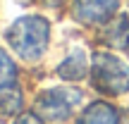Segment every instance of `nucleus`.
I'll list each match as a JSON object with an SVG mask.
<instances>
[{
	"mask_svg": "<svg viewBox=\"0 0 129 124\" xmlns=\"http://www.w3.org/2000/svg\"><path fill=\"white\" fill-rule=\"evenodd\" d=\"M7 43L22 60H38L48 48L50 26L43 17H24L17 19L7 29Z\"/></svg>",
	"mask_w": 129,
	"mask_h": 124,
	"instance_id": "obj_1",
	"label": "nucleus"
},
{
	"mask_svg": "<svg viewBox=\"0 0 129 124\" xmlns=\"http://www.w3.org/2000/svg\"><path fill=\"white\" fill-rule=\"evenodd\" d=\"M93 86L108 96H120L129 91V67L110 53H96L91 64Z\"/></svg>",
	"mask_w": 129,
	"mask_h": 124,
	"instance_id": "obj_2",
	"label": "nucleus"
},
{
	"mask_svg": "<svg viewBox=\"0 0 129 124\" xmlns=\"http://www.w3.org/2000/svg\"><path fill=\"white\" fill-rule=\"evenodd\" d=\"M81 103V91L77 88H50L41 93L36 100V112L48 122H62L74 112V107Z\"/></svg>",
	"mask_w": 129,
	"mask_h": 124,
	"instance_id": "obj_3",
	"label": "nucleus"
},
{
	"mask_svg": "<svg viewBox=\"0 0 129 124\" xmlns=\"http://www.w3.org/2000/svg\"><path fill=\"white\" fill-rule=\"evenodd\" d=\"M117 3L120 0H74V17L81 24H96V26H103L108 24V19L115 14Z\"/></svg>",
	"mask_w": 129,
	"mask_h": 124,
	"instance_id": "obj_4",
	"label": "nucleus"
},
{
	"mask_svg": "<svg viewBox=\"0 0 129 124\" xmlns=\"http://www.w3.org/2000/svg\"><path fill=\"white\" fill-rule=\"evenodd\" d=\"M120 117H117V110L110 105V103H91L86 110L81 112L77 124H117Z\"/></svg>",
	"mask_w": 129,
	"mask_h": 124,
	"instance_id": "obj_5",
	"label": "nucleus"
},
{
	"mask_svg": "<svg viewBox=\"0 0 129 124\" xmlns=\"http://www.w3.org/2000/svg\"><path fill=\"white\" fill-rule=\"evenodd\" d=\"M103 41L112 48H129V19L117 17L112 24H103Z\"/></svg>",
	"mask_w": 129,
	"mask_h": 124,
	"instance_id": "obj_6",
	"label": "nucleus"
},
{
	"mask_svg": "<svg viewBox=\"0 0 129 124\" xmlns=\"http://www.w3.org/2000/svg\"><path fill=\"white\" fill-rule=\"evenodd\" d=\"M60 76L67 79V81H81L84 76L88 74V60L81 50H74L67 55V60L60 64Z\"/></svg>",
	"mask_w": 129,
	"mask_h": 124,
	"instance_id": "obj_7",
	"label": "nucleus"
},
{
	"mask_svg": "<svg viewBox=\"0 0 129 124\" xmlns=\"http://www.w3.org/2000/svg\"><path fill=\"white\" fill-rule=\"evenodd\" d=\"M22 107V93L14 84L0 86V117H10Z\"/></svg>",
	"mask_w": 129,
	"mask_h": 124,
	"instance_id": "obj_8",
	"label": "nucleus"
},
{
	"mask_svg": "<svg viewBox=\"0 0 129 124\" xmlns=\"http://www.w3.org/2000/svg\"><path fill=\"white\" fill-rule=\"evenodd\" d=\"M14 74H17V69H14L12 60H10V57L5 55V50L0 48V86L14 84Z\"/></svg>",
	"mask_w": 129,
	"mask_h": 124,
	"instance_id": "obj_9",
	"label": "nucleus"
},
{
	"mask_svg": "<svg viewBox=\"0 0 129 124\" xmlns=\"http://www.w3.org/2000/svg\"><path fill=\"white\" fill-rule=\"evenodd\" d=\"M17 124H43V122L38 119L36 115H22V117L17 119Z\"/></svg>",
	"mask_w": 129,
	"mask_h": 124,
	"instance_id": "obj_10",
	"label": "nucleus"
},
{
	"mask_svg": "<svg viewBox=\"0 0 129 124\" xmlns=\"http://www.w3.org/2000/svg\"><path fill=\"white\" fill-rule=\"evenodd\" d=\"M117 124H129V110L124 112V115H122L120 117V122H117Z\"/></svg>",
	"mask_w": 129,
	"mask_h": 124,
	"instance_id": "obj_11",
	"label": "nucleus"
},
{
	"mask_svg": "<svg viewBox=\"0 0 129 124\" xmlns=\"http://www.w3.org/2000/svg\"><path fill=\"white\" fill-rule=\"evenodd\" d=\"M43 3H46V5H50V7H57L62 0H43Z\"/></svg>",
	"mask_w": 129,
	"mask_h": 124,
	"instance_id": "obj_12",
	"label": "nucleus"
},
{
	"mask_svg": "<svg viewBox=\"0 0 129 124\" xmlns=\"http://www.w3.org/2000/svg\"><path fill=\"white\" fill-rule=\"evenodd\" d=\"M17 3H22V5H26V3H29V0H17Z\"/></svg>",
	"mask_w": 129,
	"mask_h": 124,
	"instance_id": "obj_13",
	"label": "nucleus"
}]
</instances>
